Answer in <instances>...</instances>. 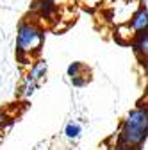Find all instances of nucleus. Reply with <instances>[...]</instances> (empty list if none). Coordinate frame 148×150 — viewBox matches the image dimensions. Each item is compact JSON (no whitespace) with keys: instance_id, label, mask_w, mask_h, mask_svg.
I'll return each instance as SVG.
<instances>
[{"instance_id":"1","label":"nucleus","mask_w":148,"mask_h":150,"mask_svg":"<svg viewBox=\"0 0 148 150\" xmlns=\"http://www.w3.org/2000/svg\"><path fill=\"white\" fill-rule=\"evenodd\" d=\"M148 136V107L141 105L132 109L121 122L116 134L118 150H139Z\"/></svg>"},{"instance_id":"2","label":"nucleus","mask_w":148,"mask_h":150,"mask_svg":"<svg viewBox=\"0 0 148 150\" xmlns=\"http://www.w3.org/2000/svg\"><path fill=\"white\" fill-rule=\"evenodd\" d=\"M43 40H45V30L43 27L30 20H23L20 25H18L16 30V54L18 59H32L36 54H38L43 47Z\"/></svg>"},{"instance_id":"3","label":"nucleus","mask_w":148,"mask_h":150,"mask_svg":"<svg viewBox=\"0 0 148 150\" xmlns=\"http://www.w3.org/2000/svg\"><path fill=\"white\" fill-rule=\"evenodd\" d=\"M141 7V0H116L114 6H111L109 11V20L111 23L120 25L127 23L130 20V16Z\"/></svg>"},{"instance_id":"4","label":"nucleus","mask_w":148,"mask_h":150,"mask_svg":"<svg viewBox=\"0 0 148 150\" xmlns=\"http://www.w3.org/2000/svg\"><path fill=\"white\" fill-rule=\"evenodd\" d=\"M57 11L59 7H55L50 0H34L30 4V14L34 22H39V20L54 22L57 18Z\"/></svg>"},{"instance_id":"5","label":"nucleus","mask_w":148,"mask_h":150,"mask_svg":"<svg viewBox=\"0 0 148 150\" xmlns=\"http://www.w3.org/2000/svg\"><path fill=\"white\" fill-rule=\"evenodd\" d=\"M130 47L134 48V54L137 55L139 61H148V30L137 32L134 36Z\"/></svg>"},{"instance_id":"6","label":"nucleus","mask_w":148,"mask_h":150,"mask_svg":"<svg viewBox=\"0 0 148 150\" xmlns=\"http://www.w3.org/2000/svg\"><path fill=\"white\" fill-rule=\"evenodd\" d=\"M68 77L73 81L75 86H82L89 81V70H86L82 63H71L68 66Z\"/></svg>"},{"instance_id":"7","label":"nucleus","mask_w":148,"mask_h":150,"mask_svg":"<svg viewBox=\"0 0 148 150\" xmlns=\"http://www.w3.org/2000/svg\"><path fill=\"white\" fill-rule=\"evenodd\" d=\"M128 23H130V27L134 29V32H144L148 30V11L141 6L132 16H130V20H128Z\"/></svg>"},{"instance_id":"8","label":"nucleus","mask_w":148,"mask_h":150,"mask_svg":"<svg viewBox=\"0 0 148 150\" xmlns=\"http://www.w3.org/2000/svg\"><path fill=\"white\" fill-rule=\"evenodd\" d=\"M134 36H136V32H134V29L130 27L128 22L127 23H120L114 29V40L118 43H121V45H130L132 40H134Z\"/></svg>"},{"instance_id":"9","label":"nucleus","mask_w":148,"mask_h":150,"mask_svg":"<svg viewBox=\"0 0 148 150\" xmlns=\"http://www.w3.org/2000/svg\"><path fill=\"white\" fill-rule=\"evenodd\" d=\"M39 84H41L39 81H36L34 77H30L29 73H25L23 79H22V84H20V89H18V95H20L22 98H29V97H32V93L38 89Z\"/></svg>"},{"instance_id":"10","label":"nucleus","mask_w":148,"mask_h":150,"mask_svg":"<svg viewBox=\"0 0 148 150\" xmlns=\"http://www.w3.org/2000/svg\"><path fill=\"white\" fill-rule=\"evenodd\" d=\"M47 71H48V64H47V61H43V59H38V61H34L32 64H30V68H29V75L30 77H34L36 81H39V82H43L45 81V77H47Z\"/></svg>"},{"instance_id":"11","label":"nucleus","mask_w":148,"mask_h":150,"mask_svg":"<svg viewBox=\"0 0 148 150\" xmlns=\"http://www.w3.org/2000/svg\"><path fill=\"white\" fill-rule=\"evenodd\" d=\"M80 132H82V127H80L79 123H75V122L68 123L66 129H64V134H66L68 139H77V138L80 136Z\"/></svg>"},{"instance_id":"12","label":"nucleus","mask_w":148,"mask_h":150,"mask_svg":"<svg viewBox=\"0 0 148 150\" xmlns=\"http://www.w3.org/2000/svg\"><path fill=\"white\" fill-rule=\"evenodd\" d=\"M102 4H104V0H79V6H82L87 11H95L102 7Z\"/></svg>"},{"instance_id":"13","label":"nucleus","mask_w":148,"mask_h":150,"mask_svg":"<svg viewBox=\"0 0 148 150\" xmlns=\"http://www.w3.org/2000/svg\"><path fill=\"white\" fill-rule=\"evenodd\" d=\"M50 2L55 6V7H64V6H70L71 0H50Z\"/></svg>"},{"instance_id":"14","label":"nucleus","mask_w":148,"mask_h":150,"mask_svg":"<svg viewBox=\"0 0 148 150\" xmlns=\"http://www.w3.org/2000/svg\"><path fill=\"white\" fill-rule=\"evenodd\" d=\"M9 120V115H7V112L6 111H2V109H0V127H2L6 122Z\"/></svg>"},{"instance_id":"15","label":"nucleus","mask_w":148,"mask_h":150,"mask_svg":"<svg viewBox=\"0 0 148 150\" xmlns=\"http://www.w3.org/2000/svg\"><path fill=\"white\" fill-rule=\"evenodd\" d=\"M111 2H116V0H111Z\"/></svg>"},{"instance_id":"16","label":"nucleus","mask_w":148,"mask_h":150,"mask_svg":"<svg viewBox=\"0 0 148 150\" xmlns=\"http://www.w3.org/2000/svg\"><path fill=\"white\" fill-rule=\"evenodd\" d=\"M116 150H118V148H116Z\"/></svg>"}]
</instances>
